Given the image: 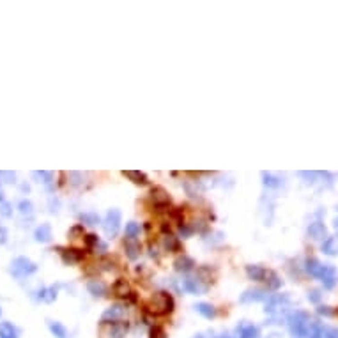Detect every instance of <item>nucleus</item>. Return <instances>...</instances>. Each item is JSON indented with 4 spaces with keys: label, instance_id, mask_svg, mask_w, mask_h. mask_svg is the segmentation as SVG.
<instances>
[{
    "label": "nucleus",
    "instance_id": "1",
    "mask_svg": "<svg viewBox=\"0 0 338 338\" xmlns=\"http://www.w3.org/2000/svg\"><path fill=\"white\" fill-rule=\"evenodd\" d=\"M174 306H176V301H174L170 292H165V290L154 292L147 303L143 304V319L154 320L156 317H165V315L174 312Z\"/></svg>",
    "mask_w": 338,
    "mask_h": 338
},
{
    "label": "nucleus",
    "instance_id": "2",
    "mask_svg": "<svg viewBox=\"0 0 338 338\" xmlns=\"http://www.w3.org/2000/svg\"><path fill=\"white\" fill-rule=\"evenodd\" d=\"M129 331V322L121 320H101L99 322V335L101 338H124Z\"/></svg>",
    "mask_w": 338,
    "mask_h": 338
},
{
    "label": "nucleus",
    "instance_id": "3",
    "mask_svg": "<svg viewBox=\"0 0 338 338\" xmlns=\"http://www.w3.org/2000/svg\"><path fill=\"white\" fill-rule=\"evenodd\" d=\"M57 251L60 253L66 264H80L85 259V251L80 248H66V246H57Z\"/></svg>",
    "mask_w": 338,
    "mask_h": 338
},
{
    "label": "nucleus",
    "instance_id": "4",
    "mask_svg": "<svg viewBox=\"0 0 338 338\" xmlns=\"http://www.w3.org/2000/svg\"><path fill=\"white\" fill-rule=\"evenodd\" d=\"M103 229L108 235H115L121 229V213L117 209H112L108 211L107 218L103 220Z\"/></svg>",
    "mask_w": 338,
    "mask_h": 338
},
{
    "label": "nucleus",
    "instance_id": "5",
    "mask_svg": "<svg viewBox=\"0 0 338 338\" xmlns=\"http://www.w3.org/2000/svg\"><path fill=\"white\" fill-rule=\"evenodd\" d=\"M149 196H151V200L154 206H170V195H168V191L165 190V188H161V186L151 188Z\"/></svg>",
    "mask_w": 338,
    "mask_h": 338
},
{
    "label": "nucleus",
    "instance_id": "6",
    "mask_svg": "<svg viewBox=\"0 0 338 338\" xmlns=\"http://www.w3.org/2000/svg\"><path fill=\"white\" fill-rule=\"evenodd\" d=\"M131 292L133 290L129 289V284H127L124 278H117L115 280V284L112 285V294L117 299H124V301H126Z\"/></svg>",
    "mask_w": 338,
    "mask_h": 338
},
{
    "label": "nucleus",
    "instance_id": "7",
    "mask_svg": "<svg viewBox=\"0 0 338 338\" xmlns=\"http://www.w3.org/2000/svg\"><path fill=\"white\" fill-rule=\"evenodd\" d=\"M124 253L129 260H137L142 255V245L137 239H126L124 241Z\"/></svg>",
    "mask_w": 338,
    "mask_h": 338
},
{
    "label": "nucleus",
    "instance_id": "8",
    "mask_svg": "<svg viewBox=\"0 0 338 338\" xmlns=\"http://www.w3.org/2000/svg\"><path fill=\"white\" fill-rule=\"evenodd\" d=\"M123 176L126 179L133 182V184H137V186H147L149 184V177L143 174V172H138V170H124Z\"/></svg>",
    "mask_w": 338,
    "mask_h": 338
},
{
    "label": "nucleus",
    "instance_id": "9",
    "mask_svg": "<svg viewBox=\"0 0 338 338\" xmlns=\"http://www.w3.org/2000/svg\"><path fill=\"white\" fill-rule=\"evenodd\" d=\"M174 267H176L177 273H188V271H191L193 267H195V260L191 259V257H188V255L182 253L181 257H177L176 259Z\"/></svg>",
    "mask_w": 338,
    "mask_h": 338
},
{
    "label": "nucleus",
    "instance_id": "10",
    "mask_svg": "<svg viewBox=\"0 0 338 338\" xmlns=\"http://www.w3.org/2000/svg\"><path fill=\"white\" fill-rule=\"evenodd\" d=\"M267 273H269V269H266L262 266H246V275L250 276L251 280H255V282H264Z\"/></svg>",
    "mask_w": 338,
    "mask_h": 338
},
{
    "label": "nucleus",
    "instance_id": "11",
    "mask_svg": "<svg viewBox=\"0 0 338 338\" xmlns=\"http://www.w3.org/2000/svg\"><path fill=\"white\" fill-rule=\"evenodd\" d=\"M124 314H126V308H124L123 304H113V306H110L105 312L101 320H121Z\"/></svg>",
    "mask_w": 338,
    "mask_h": 338
},
{
    "label": "nucleus",
    "instance_id": "12",
    "mask_svg": "<svg viewBox=\"0 0 338 338\" xmlns=\"http://www.w3.org/2000/svg\"><path fill=\"white\" fill-rule=\"evenodd\" d=\"M163 246H165V250H167V251H174V253H181V251H182L181 241H179V237H176L174 234L165 235V239H163Z\"/></svg>",
    "mask_w": 338,
    "mask_h": 338
},
{
    "label": "nucleus",
    "instance_id": "13",
    "mask_svg": "<svg viewBox=\"0 0 338 338\" xmlns=\"http://www.w3.org/2000/svg\"><path fill=\"white\" fill-rule=\"evenodd\" d=\"M213 278H214V275H213V269L209 266H200V267L196 269V280H198L200 284L206 285V287L209 284H213Z\"/></svg>",
    "mask_w": 338,
    "mask_h": 338
},
{
    "label": "nucleus",
    "instance_id": "14",
    "mask_svg": "<svg viewBox=\"0 0 338 338\" xmlns=\"http://www.w3.org/2000/svg\"><path fill=\"white\" fill-rule=\"evenodd\" d=\"M184 289L188 292H193V294H202L206 290V285H200V282L196 278H186L184 280Z\"/></svg>",
    "mask_w": 338,
    "mask_h": 338
},
{
    "label": "nucleus",
    "instance_id": "15",
    "mask_svg": "<svg viewBox=\"0 0 338 338\" xmlns=\"http://www.w3.org/2000/svg\"><path fill=\"white\" fill-rule=\"evenodd\" d=\"M87 289L90 290V294L94 296H105L107 294V285L101 280H90L87 284Z\"/></svg>",
    "mask_w": 338,
    "mask_h": 338
},
{
    "label": "nucleus",
    "instance_id": "16",
    "mask_svg": "<svg viewBox=\"0 0 338 338\" xmlns=\"http://www.w3.org/2000/svg\"><path fill=\"white\" fill-rule=\"evenodd\" d=\"M264 284H266V287H267V290H276L282 287V280L278 278V275H276L275 271L269 269V273H267V276H266V280H264Z\"/></svg>",
    "mask_w": 338,
    "mask_h": 338
},
{
    "label": "nucleus",
    "instance_id": "17",
    "mask_svg": "<svg viewBox=\"0 0 338 338\" xmlns=\"http://www.w3.org/2000/svg\"><path fill=\"white\" fill-rule=\"evenodd\" d=\"M196 312L204 315L206 319H214L216 317V308L209 303H198L196 304Z\"/></svg>",
    "mask_w": 338,
    "mask_h": 338
},
{
    "label": "nucleus",
    "instance_id": "18",
    "mask_svg": "<svg viewBox=\"0 0 338 338\" xmlns=\"http://www.w3.org/2000/svg\"><path fill=\"white\" fill-rule=\"evenodd\" d=\"M168 216H170L172 220L176 221V223H177L179 227L184 225V214H182V209H181V207H170V211H168Z\"/></svg>",
    "mask_w": 338,
    "mask_h": 338
},
{
    "label": "nucleus",
    "instance_id": "19",
    "mask_svg": "<svg viewBox=\"0 0 338 338\" xmlns=\"http://www.w3.org/2000/svg\"><path fill=\"white\" fill-rule=\"evenodd\" d=\"M138 234H140V225H138V223H135V221L126 223V237L127 239H137Z\"/></svg>",
    "mask_w": 338,
    "mask_h": 338
},
{
    "label": "nucleus",
    "instance_id": "20",
    "mask_svg": "<svg viewBox=\"0 0 338 338\" xmlns=\"http://www.w3.org/2000/svg\"><path fill=\"white\" fill-rule=\"evenodd\" d=\"M260 299H264V292L262 290H248V292L243 294L241 301L246 303V301H260Z\"/></svg>",
    "mask_w": 338,
    "mask_h": 338
},
{
    "label": "nucleus",
    "instance_id": "21",
    "mask_svg": "<svg viewBox=\"0 0 338 338\" xmlns=\"http://www.w3.org/2000/svg\"><path fill=\"white\" fill-rule=\"evenodd\" d=\"M149 338H167V331L160 324H152L149 329Z\"/></svg>",
    "mask_w": 338,
    "mask_h": 338
},
{
    "label": "nucleus",
    "instance_id": "22",
    "mask_svg": "<svg viewBox=\"0 0 338 338\" xmlns=\"http://www.w3.org/2000/svg\"><path fill=\"white\" fill-rule=\"evenodd\" d=\"M68 237L69 239H73V241H76V239H84L85 237V231H84V225H74L71 231H69V234H68Z\"/></svg>",
    "mask_w": 338,
    "mask_h": 338
},
{
    "label": "nucleus",
    "instance_id": "23",
    "mask_svg": "<svg viewBox=\"0 0 338 338\" xmlns=\"http://www.w3.org/2000/svg\"><path fill=\"white\" fill-rule=\"evenodd\" d=\"M84 243L87 246V250H92V248H98L99 246V237L96 234H85Z\"/></svg>",
    "mask_w": 338,
    "mask_h": 338
},
{
    "label": "nucleus",
    "instance_id": "24",
    "mask_svg": "<svg viewBox=\"0 0 338 338\" xmlns=\"http://www.w3.org/2000/svg\"><path fill=\"white\" fill-rule=\"evenodd\" d=\"M101 266H105V269L107 271H113L115 267H117V262L113 259H110L108 255H105L103 259H101Z\"/></svg>",
    "mask_w": 338,
    "mask_h": 338
},
{
    "label": "nucleus",
    "instance_id": "25",
    "mask_svg": "<svg viewBox=\"0 0 338 338\" xmlns=\"http://www.w3.org/2000/svg\"><path fill=\"white\" fill-rule=\"evenodd\" d=\"M179 232L182 234V237H190V235L195 232V229H193V227H190L188 223H184V225L179 227Z\"/></svg>",
    "mask_w": 338,
    "mask_h": 338
},
{
    "label": "nucleus",
    "instance_id": "26",
    "mask_svg": "<svg viewBox=\"0 0 338 338\" xmlns=\"http://www.w3.org/2000/svg\"><path fill=\"white\" fill-rule=\"evenodd\" d=\"M82 221H87L89 225H98V223H99V216H94V214H84V216H82Z\"/></svg>",
    "mask_w": 338,
    "mask_h": 338
},
{
    "label": "nucleus",
    "instance_id": "27",
    "mask_svg": "<svg viewBox=\"0 0 338 338\" xmlns=\"http://www.w3.org/2000/svg\"><path fill=\"white\" fill-rule=\"evenodd\" d=\"M161 232L165 235H168V234H172V231H170V225H168L167 221H165V223H161Z\"/></svg>",
    "mask_w": 338,
    "mask_h": 338
},
{
    "label": "nucleus",
    "instance_id": "28",
    "mask_svg": "<svg viewBox=\"0 0 338 338\" xmlns=\"http://www.w3.org/2000/svg\"><path fill=\"white\" fill-rule=\"evenodd\" d=\"M223 338H225V337H223Z\"/></svg>",
    "mask_w": 338,
    "mask_h": 338
}]
</instances>
